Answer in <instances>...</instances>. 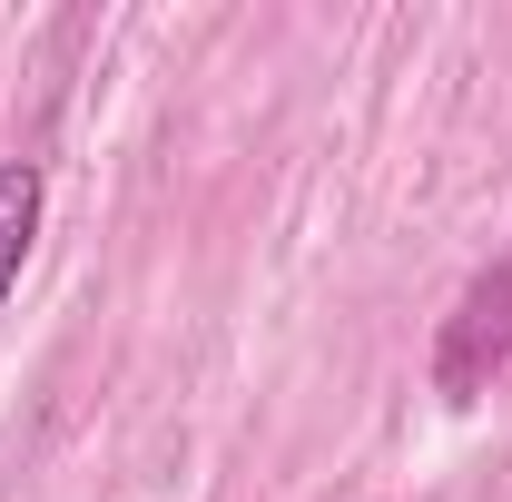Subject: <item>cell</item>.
<instances>
[{"mask_svg": "<svg viewBox=\"0 0 512 502\" xmlns=\"http://www.w3.org/2000/svg\"><path fill=\"white\" fill-rule=\"evenodd\" d=\"M503 365H512V247L453 296L444 335H434V394L444 404H473V394H493Z\"/></svg>", "mask_w": 512, "mask_h": 502, "instance_id": "cell-1", "label": "cell"}, {"mask_svg": "<svg viewBox=\"0 0 512 502\" xmlns=\"http://www.w3.org/2000/svg\"><path fill=\"white\" fill-rule=\"evenodd\" d=\"M40 207H50L40 158H0V306L20 296V266H30V247H40Z\"/></svg>", "mask_w": 512, "mask_h": 502, "instance_id": "cell-2", "label": "cell"}]
</instances>
